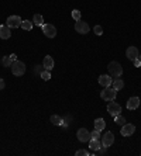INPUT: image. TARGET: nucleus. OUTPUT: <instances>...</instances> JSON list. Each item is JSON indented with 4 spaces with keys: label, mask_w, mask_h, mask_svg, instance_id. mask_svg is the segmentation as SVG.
I'll return each instance as SVG.
<instances>
[{
    "label": "nucleus",
    "mask_w": 141,
    "mask_h": 156,
    "mask_svg": "<svg viewBox=\"0 0 141 156\" xmlns=\"http://www.w3.org/2000/svg\"><path fill=\"white\" fill-rule=\"evenodd\" d=\"M102 145L106 146V148H109V146L113 145V142H114V135H113V132H110V131H107L105 135H102Z\"/></svg>",
    "instance_id": "0eeeda50"
},
{
    "label": "nucleus",
    "mask_w": 141,
    "mask_h": 156,
    "mask_svg": "<svg viewBox=\"0 0 141 156\" xmlns=\"http://www.w3.org/2000/svg\"><path fill=\"white\" fill-rule=\"evenodd\" d=\"M121 135L123 136H131V135L135 132V127H134L133 124H123L121 125Z\"/></svg>",
    "instance_id": "9d476101"
},
{
    "label": "nucleus",
    "mask_w": 141,
    "mask_h": 156,
    "mask_svg": "<svg viewBox=\"0 0 141 156\" xmlns=\"http://www.w3.org/2000/svg\"><path fill=\"white\" fill-rule=\"evenodd\" d=\"M10 58L13 59V62H14V61H17V55H16V54H11V55H10Z\"/></svg>",
    "instance_id": "473e14b6"
},
{
    "label": "nucleus",
    "mask_w": 141,
    "mask_h": 156,
    "mask_svg": "<svg viewBox=\"0 0 141 156\" xmlns=\"http://www.w3.org/2000/svg\"><path fill=\"white\" fill-rule=\"evenodd\" d=\"M138 59H140V61H141V55H140V56H138Z\"/></svg>",
    "instance_id": "72a5a7b5"
},
{
    "label": "nucleus",
    "mask_w": 141,
    "mask_h": 156,
    "mask_svg": "<svg viewBox=\"0 0 141 156\" xmlns=\"http://www.w3.org/2000/svg\"><path fill=\"white\" fill-rule=\"evenodd\" d=\"M21 23L23 20L20 18V16H10L6 21V26L9 28H18V27H21Z\"/></svg>",
    "instance_id": "39448f33"
},
{
    "label": "nucleus",
    "mask_w": 141,
    "mask_h": 156,
    "mask_svg": "<svg viewBox=\"0 0 141 156\" xmlns=\"http://www.w3.org/2000/svg\"><path fill=\"white\" fill-rule=\"evenodd\" d=\"M100 146H102L100 139H91V142H89V148H91L92 152H96Z\"/></svg>",
    "instance_id": "dca6fc26"
},
{
    "label": "nucleus",
    "mask_w": 141,
    "mask_h": 156,
    "mask_svg": "<svg viewBox=\"0 0 141 156\" xmlns=\"http://www.w3.org/2000/svg\"><path fill=\"white\" fill-rule=\"evenodd\" d=\"M43 66H44V69L50 70V72L54 69V59H52V56L47 55V56L44 58V61H43Z\"/></svg>",
    "instance_id": "ddd939ff"
},
{
    "label": "nucleus",
    "mask_w": 141,
    "mask_h": 156,
    "mask_svg": "<svg viewBox=\"0 0 141 156\" xmlns=\"http://www.w3.org/2000/svg\"><path fill=\"white\" fill-rule=\"evenodd\" d=\"M140 105V98L138 97H130L127 101V110H135Z\"/></svg>",
    "instance_id": "4468645a"
},
{
    "label": "nucleus",
    "mask_w": 141,
    "mask_h": 156,
    "mask_svg": "<svg viewBox=\"0 0 141 156\" xmlns=\"http://www.w3.org/2000/svg\"><path fill=\"white\" fill-rule=\"evenodd\" d=\"M133 63H134V66H135V68H140V66H141V61H140V59H134V61H133Z\"/></svg>",
    "instance_id": "7c9ffc66"
},
{
    "label": "nucleus",
    "mask_w": 141,
    "mask_h": 156,
    "mask_svg": "<svg viewBox=\"0 0 141 156\" xmlns=\"http://www.w3.org/2000/svg\"><path fill=\"white\" fill-rule=\"evenodd\" d=\"M113 118H114V122L119 124V125H123V124H126V118H124L121 114H119V115H116V117H113Z\"/></svg>",
    "instance_id": "5701e85b"
},
{
    "label": "nucleus",
    "mask_w": 141,
    "mask_h": 156,
    "mask_svg": "<svg viewBox=\"0 0 141 156\" xmlns=\"http://www.w3.org/2000/svg\"><path fill=\"white\" fill-rule=\"evenodd\" d=\"M75 155L76 156H89L91 152H89V151H85V149H79V151H76Z\"/></svg>",
    "instance_id": "a878e982"
},
{
    "label": "nucleus",
    "mask_w": 141,
    "mask_h": 156,
    "mask_svg": "<svg viewBox=\"0 0 141 156\" xmlns=\"http://www.w3.org/2000/svg\"><path fill=\"white\" fill-rule=\"evenodd\" d=\"M11 37V33H10V28L7 26H0V38L2 40H9Z\"/></svg>",
    "instance_id": "2eb2a0df"
},
{
    "label": "nucleus",
    "mask_w": 141,
    "mask_h": 156,
    "mask_svg": "<svg viewBox=\"0 0 141 156\" xmlns=\"http://www.w3.org/2000/svg\"><path fill=\"white\" fill-rule=\"evenodd\" d=\"M4 86H6V84H4V80H3V79H0V90H3Z\"/></svg>",
    "instance_id": "2f4dec72"
},
{
    "label": "nucleus",
    "mask_w": 141,
    "mask_h": 156,
    "mask_svg": "<svg viewBox=\"0 0 141 156\" xmlns=\"http://www.w3.org/2000/svg\"><path fill=\"white\" fill-rule=\"evenodd\" d=\"M126 55L127 58L130 59V61H134V59H137L138 56H140V54H138V48L137 47H128L126 51Z\"/></svg>",
    "instance_id": "f8f14e48"
},
{
    "label": "nucleus",
    "mask_w": 141,
    "mask_h": 156,
    "mask_svg": "<svg viewBox=\"0 0 141 156\" xmlns=\"http://www.w3.org/2000/svg\"><path fill=\"white\" fill-rule=\"evenodd\" d=\"M72 18L75 21H79L80 20V11L79 10H73L72 11Z\"/></svg>",
    "instance_id": "cd10ccee"
},
{
    "label": "nucleus",
    "mask_w": 141,
    "mask_h": 156,
    "mask_svg": "<svg viewBox=\"0 0 141 156\" xmlns=\"http://www.w3.org/2000/svg\"><path fill=\"white\" fill-rule=\"evenodd\" d=\"M43 33H44V35L48 37V38H54V37L57 35V28H55L52 24H44Z\"/></svg>",
    "instance_id": "6e6552de"
},
{
    "label": "nucleus",
    "mask_w": 141,
    "mask_h": 156,
    "mask_svg": "<svg viewBox=\"0 0 141 156\" xmlns=\"http://www.w3.org/2000/svg\"><path fill=\"white\" fill-rule=\"evenodd\" d=\"M69 121H71V117H65V118H62V127H64V128L68 127Z\"/></svg>",
    "instance_id": "c85d7f7f"
},
{
    "label": "nucleus",
    "mask_w": 141,
    "mask_h": 156,
    "mask_svg": "<svg viewBox=\"0 0 141 156\" xmlns=\"http://www.w3.org/2000/svg\"><path fill=\"white\" fill-rule=\"evenodd\" d=\"M102 135H100V131L95 129L93 132H91V139H100Z\"/></svg>",
    "instance_id": "393cba45"
},
{
    "label": "nucleus",
    "mask_w": 141,
    "mask_h": 156,
    "mask_svg": "<svg viewBox=\"0 0 141 156\" xmlns=\"http://www.w3.org/2000/svg\"><path fill=\"white\" fill-rule=\"evenodd\" d=\"M50 121L54 125H62V117H59V115H51Z\"/></svg>",
    "instance_id": "412c9836"
},
{
    "label": "nucleus",
    "mask_w": 141,
    "mask_h": 156,
    "mask_svg": "<svg viewBox=\"0 0 141 156\" xmlns=\"http://www.w3.org/2000/svg\"><path fill=\"white\" fill-rule=\"evenodd\" d=\"M33 23L35 24L37 27H43L44 26V18H43V16H41V14H34Z\"/></svg>",
    "instance_id": "6ab92c4d"
},
{
    "label": "nucleus",
    "mask_w": 141,
    "mask_h": 156,
    "mask_svg": "<svg viewBox=\"0 0 141 156\" xmlns=\"http://www.w3.org/2000/svg\"><path fill=\"white\" fill-rule=\"evenodd\" d=\"M105 127H106V121L103 120V118H96V120H95V129L103 131Z\"/></svg>",
    "instance_id": "f3484780"
},
{
    "label": "nucleus",
    "mask_w": 141,
    "mask_h": 156,
    "mask_svg": "<svg viewBox=\"0 0 141 156\" xmlns=\"http://www.w3.org/2000/svg\"><path fill=\"white\" fill-rule=\"evenodd\" d=\"M113 83V77L110 76V75H100L99 76V84L103 87H109L112 86Z\"/></svg>",
    "instance_id": "9b49d317"
},
{
    "label": "nucleus",
    "mask_w": 141,
    "mask_h": 156,
    "mask_svg": "<svg viewBox=\"0 0 141 156\" xmlns=\"http://www.w3.org/2000/svg\"><path fill=\"white\" fill-rule=\"evenodd\" d=\"M41 79L43 80H45V82H48V80L51 79V72L50 70H43V72H41Z\"/></svg>",
    "instance_id": "b1692460"
},
{
    "label": "nucleus",
    "mask_w": 141,
    "mask_h": 156,
    "mask_svg": "<svg viewBox=\"0 0 141 156\" xmlns=\"http://www.w3.org/2000/svg\"><path fill=\"white\" fill-rule=\"evenodd\" d=\"M93 33L96 34V35L100 37L102 34H103V28H102V26H95L93 27Z\"/></svg>",
    "instance_id": "bb28decb"
},
{
    "label": "nucleus",
    "mask_w": 141,
    "mask_h": 156,
    "mask_svg": "<svg viewBox=\"0 0 141 156\" xmlns=\"http://www.w3.org/2000/svg\"><path fill=\"white\" fill-rule=\"evenodd\" d=\"M34 27V23L30 21V20H23L21 23V28L24 30V31H30V30H33Z\"/></svg>",
    "instance_id": "aec40b11"
},
{
    "label": "nucleus",
    "mask_w": 141,
    "mask_h": 156,
    "mask_svg": "<svg viewBox=\"0 0 141 156\" xmlns=\"http://www.w3.org/2000/svg\"><path fill=\"white\" fill-rule=\"evenodd\" d=\"M117 90H114L113 87H103V90L100 91V97L105 100V101H113L116 98Z\"/></svg>",
    "instance_id": "f03ea898"
},
{
    "label": "nucleus",
    "mask_w": 141,
    "mask_h": 156,
    "mask_svg": "<svg viewBox=\"0 0 141 156\" xmlns=\"http://www.w3.org/2000/svg\"><path fill=\"white\" fill-rule=\"evenodd\" d=\"M107 113L112 117L119 115V114L121 113V105L117 104V103H114V101H110L109 105H107Z\"/></svg>",
    "instance_id": "423d86ee"
},
{
    "label": "nucleus",
    "mask_w": 141,
    "mask_h": 156,
    "mask_svg": "<svg viewBox=\"0 0 141 156\" xmlns=\"http://www.w3.org/2000/svg\"><path fill=\"white\" fill-rule=\"evenodd\" d=\"M76 136H78V139H79L80 142L91 141V132H89L86 128H80V129H78V132H76Z\"/></svg>",
    "instance_id": "1a4fd4ad"
},
{
    "label": "nucleus",
    "mask_w": 141,
    "mask_h": 156,
    "mask_svg": "<svg viewBox=\"0 0 141 156\" xmlns=\"http://www.w3.org/2000/svg\"><path fill=\"white\" fill-rule=\"evenodd\" d=\"M2 63H3L4 68H10L11 63H13V59L10 58V55H7V56H3V59H2Z\"/></svg>",
    "instance_id": "4be33fe9"
},
{
    "label": "nucleus",
    "mask_w": 141,
    "mask_h": 156,
    "mask_svg": "<svg viewBox=\"0 0 141 156\" xmlns=\"http://www.w3.org/2000/svg\"><path fill=\"white\" fill-rule=\"evenodd\" d=\"M107 69H109L110 76L114 77V79H117V77H120L121 75H123V68H121V65H120L119 62H116V61L110 62L109 66H107Z\"/></svg>",
    "instance_id": "f257e3e1"
},
{
    "label": "nucleus",
    "mask_w": 141,
    "mask_h": 156,
    "mask_svg": "<svg viewBox=\"0 0 141 156\" xmlns=\"http://www.w3.org/2000/svg\"><path fill=\"white\" fill-rule=\"evenodd\" d=\"M10 68H11V72H13L14 76H23L25 73V65L21 61H14L11 63Z\"/></svg>",
    "instance_id": "7ed1b4c3"
},
{
    "label": "nucleus",
    "mask_w": 141,
    "mask_h": 156,
    "mask_svg": "<svg viewBox=\"0 0 141 156\" xmlns=\"http://www.w3.org/2000/svg\"><path fill=\"white\" fill-rule=\"evenodd\" d=\"M75 31L78 34H82V35H85V34H87L89 31H91V27H89V24H87V23L79 20V21L75 23Z\"/></svg>",
    "instance_id": "20e7f679"
},
{
    "label": "nucleus",
    "mask_w": 141,
    "mask_h": 156,
    "mask_svg": "<svg viewBox=\"0 0 141 156\" xmlns=\"http://www.w3.org/2000/svg\"><path fill=\"white\" fill-rule=\"evenodd\" d=\"M43 70H45V69H44V66H38V65H37L35 69H34V72H35L37 75H41V72H43Z\"/></svg>",
    "instance_id": "c756f323"
},
{
    "label": "nucleus",
    "mask_w": 141,
    "mask_h": 156,
    "mask_svg": "<svg viewBox=\"0 0 141 156\" xmlns=\"http://www.w3.org/2000/svg\"><path fill=\"white\" fill-rule=\"evenodd\" d=\"M112 86H113V89H114V90H121V89L124 87V82L121 79H119V77H117V79L113 80Z\"/></svg>",
    "instance_id": "a211bd4d"
}]
</instances>
